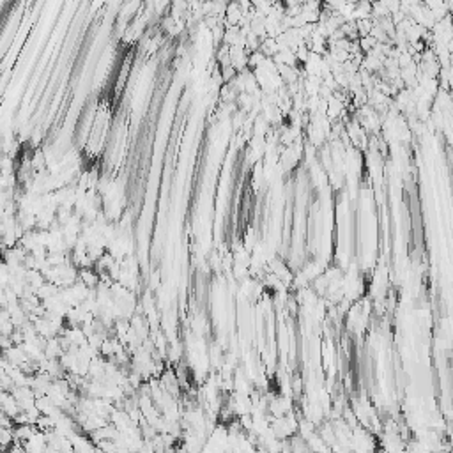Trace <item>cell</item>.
I'll list each match as a JSON object with an SVG mask.
<instances>
[{
  "label": "cell",
  "instance_id": "6da1fadb",
  "mask_svg": "<svg viewBox=\"0 0 453 453\" xmlns=\"http://www.w3.org/2000/svg\"><path fill=\"white\" fill-rule=\"evenodd\" d=\"M13 441H14L13 427H2L0 425V448L2 450L9 448Z\"/></svg>",
  "mask_w": 453,
  "mask_h": 453
}]
</instances>
